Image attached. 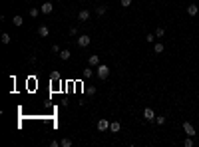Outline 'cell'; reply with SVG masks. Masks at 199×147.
Returning <instances> with one entry per match:
<instances>
[{"label":"cell","instance_id":"6da1fadb","mask_svg":"<svg viewBox=\"0 0 199 147\" xmlns=\"http://www.w3.org/2000/svg\"><path fill=\"white\" fill-rule=\"evenodd\" d=\"M96 74H98L100 79H108V76H110V68H108L106 64H100L98 68H96Z\"/></svg>","mask_w":199,"mask_h":147},{"label":"cell","instance_id":"7a4b0ae2","mask_svg":"<svg viewBox=\"0 0 199 147\" xmlns=\"http://www.w3.org/2000/svg\"><path fill=\"white\" fill-rule=\"evenodd\" d=\"M90 42H92V38H90L88 34H80L78 36V46H80V48H88Z\"/></svg>","mask_w":199,"mask_h":147},{"label":"cell","instance_id":"3957f363","mask_svg":"<svg viewBox=\"0 0 199 147\" xmlns=\"http://www.w3.org/2000/svg\"><path fill=\"white\" fill-rule=\"evenodd\" d=\"M144 119L145 121H155V111L151 107H145L144 109Z\"/></svg>","mask_w":199,"mask_h":147},{"label":"cell","instance_id":"277c9868","mask_svg":"<svg viewBox=\"0 0 199 147\" xmlns=\"http://www.w3.org/2000/svg\"><path fill=\"white\" fill-rule=\"evenodd\" d=\"M183 131H185L189 137H193V135H195V127L189 123V121H183Z\"/></svg>","mask_w":199,"mask_h":147},{"label":"cell","instance_id":"5b68a950","mask_svg":"<svg viewBox=\"0 0 199 147\" xmlns=\"http://www.w3.org/2000/svg\"><path fill=\"white\" fill-rule=\"evenodd\" d=\"M52 10H54V4H52V2H44V4L40 6V12H42V14H50Z\"/></svg>","mask_w":199,"mask_h":147},{"label":"cell","instance_id":"8992f818","mask_svg":"<svg viewBox=\"0 0 199 147\" xmlns=\"http://www.w3.org/2000/svg\"><path fill=\"white\" fill-rule=\"evenodd\" d=\"M88 64L92 66V68H98V66H100V56H98V54H92V56L88 58Z\"/></svg>","mask_w":199,"mask_h":147},{"label":"cell","instance_id":"52a82bcc","mask_svg":"<svg viewBox=\"0 0 199 147\" xmlns=\"http://www.w3.org/2000/svg\"><path fill=\"white\" fill-rule=\"evenodd\" d=\"M90 20V10H80L78 14V22H88Z\"/></svg>","mask_w":199,"mask_h":147},{"label":"cell","instance_id":"ba28073f","mask_svg":"<svg viewBox=\"0 0 199 147\" xmlns=\"http://www.w3.org/2000/svg\"><path fill=\"white\" fill-rule=\"evenodd\" d=\"M98 129L100 131H108V129H110V121H108V119H100L98 121Z\"/></svg>","mask_w":199,"mask_h":147},{"label":"cell","instance_id":"9c48e42d","mask_svg":"<svg viewBox=\"0 0 199 147\" xmlns=\"http://www.w3.org/2000/svg\"><path fill=\"white\" fill-rule=\"evenodd\" d=\"M38 34L42 36V38H48V36H50V28H48V26H40V28H38Z\"/></svg>","mask_w":199,"mask_h":147},{"label":"cell","instance_id":"30bf717a","mask_svg":"<svg viewBox=\"0 0 199 147\" xmlns=\"http://www.w3.org/2000/svg\"><path fill=\"white\" fill-rule=\"evenodd\" d=\"M163 50H165V46L161 44V42H155L153 44V52L155 54H163Z\"/></svg>","mask_w":199,"mask_h":147},{"label":"cell","instance_id":"8fae6325","mask_svg":"<svg viewBox=\"0 0 199 147\" xmlns=\"http://www.w3.org/2000/svg\"><path fill=\"white\" fill-rule=\"evenodd\" d=\"M197 12H199L197 4H189V6H187V14H189V16H195Z\"/></svg>","mask_w":199,"mask_h":147},{"label":"cell","instance_id":"7c38bea8","mask_svg":"<svg viewBox=\"0 0 199 147\" xmlns=\"http://www.w3.org/2000/svg\"><path fill=\"white\" fill-rule=\"evenodd\" d=\"M106 12H108V6H104V4H100V6H96V14H98V16H104Z\"/></svg>","mask_w":199,"mask_h":147},{"label":"cell","instance_id":"4fadbf2b","mask_svg":"<svg viewBox=\"0 0 199 147\" xmlns=\"http://www.w3.org/2000/svg\"><path fill=\"white\" fill-rule=\"evenodd\" d=\"M110 131L111 133H118V131H120V121H111L110 123Z\"/></svg>","mask_w":199,"mask_h":147},{"label":"cell","instance_id":"5bb4252c","mask_svg":"<svg viewBox=\"0 0 199 147\" xmlns=\"http://www.w3.org/2000/svg\"><path fill=\"white\" fill-rule=\"evenodd\" d=\"M92 74H94V70H92V66H90V68H86L84 72H82V78L88 79V78H92Z\"/></svg>","mask_w":199,"mask_h":147},{"label":"cell","instance_id":"9a60e30c","mask_svg":"<svg viewBox=\"0 0 199 147\" xmlns=\"http://www.w3.org/2000/svg\"><path fill=\"white\" fill-rule=\"evenodd\" d=\"M60 58L66 62V60H70V58H72V52H70V50H62V52H60Z\"/></svg>","mask_w":199,"mask_h":147},{"label":"cell","instance_id":"2e32d148","mask_svg":"<svg viewBox=\"0 0 199 147\" xmlns=\"http://www.w3.org/2000/svg\"><path fill=\"white\" fill-rule=\"evenodd\" d=\"M12 24H14V26H22L24 18H22V16H14V18H12Z\"/></svg>","mask_w":199,"mask_h":147},{"label":"cell","instance_id":"e0dca14e","mask_svg":"<svg viewBox=\"0 0 199 147\" xmlns=\"http://www.w3.org/2000/svg\"><path fill=\"white\" fill-rule=\"evenodd\" d=\"M60 145H62V147H72V139H70V137H64V139H60Z\"/></svg>","mask_w":199,"mask_h":147},{"label":"cell","instance_id":"ac0fdd59","mask_svg":"<svg viewBox=\"0 0 199 147\" xmlns=\"http://www.w3.org/2000/svg\"><path fill=\"white\" fill-rule=\"evenodd\" d=\"M28 14H30V18H36V16L40 14V8H30V10H28Z\"/></svg>","mask_w":199,"mask_h":147},{"label":"cell","instance_id":"d6986e66","mask_svg":"<svg viewBox=\"0 0 199 147\" xmlns=\"http://www.w3.org/2000/svg\"><path fill=\"white\" fill-rule=\"evenodd\" d=\"M2 44H10V34H8V32L2 34Z\"/></svg>","mask_w":199,"mask_h":147},{"label":"cell","instance_id":"ffe728a7","mask_svg":"<svg viewBox=\"0 0 199 147\" xmlns=\"http://www.w3.org/2000/svg\"><path fill=\"white\" fill-rule=\"evenodd\" d=\"M155 123H157V125H163V123H165V117H163V115H157V117H155Z\"/></svg>","mask_w":199,"mask_h":147},{"label":"cell","instance_id":"44dd1931","mask_svg":"<svg viewBox=\"0 0 199 147\" xmlns=\"http://www.w3.org/2000/svg\"><path fill=\"white\" fill-rule=\"evenodd\" d=\"M163 34H165V30H163L161 26H159V28H155V36H157V38H161Z\"/></svg>","mask_w":199,"mask_h":147},{"label":"cell","instance_id":"7402d4cb","mask_svg":"<svg viewBox=\"0 0 199 147\" xmlns=\"http://www.w3.org/2000/svg\"><path fill=\"white\" fill-rule=\"evenodd\" d=\"M183 143H185V147H193V139H191V137H185V141H183Z\"/></svg>","mask_w":199,"mask_h":147},{"label":"cell","instance_id":"603a6c76","mask_svg":"<svg viewBox=\"0 0 199 147\" xmlns=\"http://www.w3.org/2000/svg\"><path fill=\"white\" fill-rule=\"evenodd\" d=\"M80 34V30H78V26H74V28H70V36H78Z\"/></svg>","mask_w":199,"mask_h":147},{"label":"cell","instance_id":"cb8c5ba5","mask_svg":"<svg viewBox=\"0 0 199 147\" xmlns=\"http://www.w3.org/2000/svg\"><path fill=\"white\" fill-rule=\"evenodd\" d=\"M122 2V6L123 8H128V6H132V0H120Z\"/></svg>","mask_w":199,"mask_h":147},{"label":"cell","instance_id":"d4e9b609","mask_svg":"<svg viewBox=\"0 0 199 147\" xmlns=\"http://www.w3.org/2000/svg\"><path fill=\"white\" fill-rule=\"evenodd\" d=\"M52 52H54V54H60L62 50H60V46H58V44H54V46H52Z\"/></svg>","mask_w":199,"mask_h":147},{"label":"cell","instance_id":"484cf974","mask_svg":"<svg viewBox=\"0 0 199 147\" xmlns=\"http://www.w3.org/2000/svg\"><path fill=\"white\" fill-rule=\"evenodd\" d=\"M145 40H147V42H153V40H155V34H147V36H145Z\"/></svg>","mask_w":199,"mask_h":147},{"label":"cell","instance_id":"4316f807","mask_svg":"<svg viewBox=\"0 0 199 147\" xmlns=\"http://www.w3.org/2000/svg\"><path fill=\"white\" fill-rule=\"evenodd\" d=\"M58 2H60V0H58Z\"/></svg>","mask_w":199,"mask_h":147}]
</instances>
